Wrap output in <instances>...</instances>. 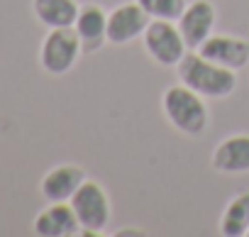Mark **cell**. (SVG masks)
<instances>
[{"label":"cell","mask_w":249,"mask_h":237,"mask_svg":"<svg viewBox=\"0 0 249 237\" xmlns=\"http://www.w3.org/2000/svg\"><path fill=\"white\" fill-rule=\"evenodd\" d=\"M178 81L200 93L203 98H227L237 88V71L225 69L210 59H205L200 52L191 49L183 54V59L176 64Z\"/></svg>","instance_id":"cell-1"},{"label":"cell","mask_w":249,"mask_h":237,"mask_svg":"<svg viewBox=\"0 0 249 237\" xmlns=\"http://www.w3.org/2000/svg\"><path fill=\"white\" fill-rule=\"evenodd\" d=\"M161 108L166 120L183 135L198 137L208 128V108L200 93L188 88L186 83L169 86L161 95Z\"/></svg>","instance_id":"cell-2"},{"label":"cell","mask_w":249,"mask_h":237,"mask_svg":"<svg viewBox=\"0 0 249 237\" xmlns=\"http://www.w3.org/2000/svg\"><path fill=\"white\" fill-rule=\"evenodd\" d=\"M69 203H71V208H73V213L81 222L78 235L95 237L107 227V222H110V198L98 181L86 179Z\"/></svg>","instance_id":"cell-3"},{"label":"cell","mask_w":249,"mask_h":237,"mask_svg":"<svg viewBox=\"0 0 249 237\" xmlns=\"http://www.w3.org/2000/svg\"><path fill=\"white\" fill-rule=\"evenodd\" d=\"M81 52H83V47L76 35V27H52L47 32V37L42 39L39 64L47 73L61 76L73 69Z\"/></svg>","instance_id":"cell-4"},{"label":"cell","mask_w":249,"mask_h":237,"mask_svg":"<svg viewBox=\"0 0 249 237\" xmlns=\"http://www.w3.org/2000/svg\"><path fill=\"white\" fill-rule=\"evenodd\" d=\"M147 54L159 64V66H176L183 54L188 52L181 30L171 20H152L142 35Z\"/></svg>","instance_id":"cell-5"},{"label":"cell","mask_w":249,"mask_h":237,"mask_svg":"<svg viewBox=\"0 0 249 237\" xmlns=\"http://www.w3.org/2000/svg\"><path fill=\"white\" fill-rule=\"evenodd\" d=\"M152 22L149 13L132 0V3H122L112 13H107V42L110 44H130L137 37L144 35L147 25Z\"/></svg>","instance_id":"cell-6"},{"label":"cell","mask_w":249,"mask_h":237,"mask_svg":"<svg viewBox=\"0 0 249 237\" xmlns=\"http://www.w3.org/2000/svg\"><path fill=\"white\" fill-rule=\"evenodd\" d=\"M215 22H217V10L210 0H193L186 5L183 15L176 20L188 49H198L213 35Z\"/></svg>","instance_id":"cell-7"},{"label":"cell","mask_w":249,"mask_h":237,"mask_svg":"<svg viewBox=\"0 0 249 237\" xmlns=\"http://www.w3.org/2000/svg\"><path fill=\"white\" fill-rule=\"evenodd\" d=\"M196 52L232 71H239L249 64V42L232 35H210Z\"/></svg>","instance_id":"cell-8"},{"label":"cell","mask_w":249,"mask_h":237,"mask_svg":"<svg viewBox=\"0 0 249 237\" xmlns=\"http://www.w3.org/2000/svg\"><path fill=\"white\" fill-rule=\"evenodd\" d=\"M86 181V171L76 164H59L54 169H49L39 183V191L44 196V201L49 203H69L73 198V193L81 188V183Z\"/></svg>","instance_id":"cell-9"},{"label":"cell","mask_w":249,"mask_h":237,"mask_svg":"<svg viewBox=\"0 0 249 237\" xmlns=\"http://www.w3.org/2000/svg\"><path fill=\"white\" fill-rule=\"evenodd\" d=\"M210 166L220 174H247L249 171V135L225 137L213 149Z\"/></svg>","instance_id":"cell-10"},{"label":"cell","mask_w":249,"mask_h":237,"mask_svg":"<svg viewBox=\"0 0 249 237\" xmlns=\"http://www.w3.org/2000/svg\"><path fill=\"white\" fill-rule=\"evenodd\" d=\"M73 27H76V35L81 39L83 52H88V54L98 52L107 42V13L95 3L81 5Z\"/></svg>","instance_id":"cell-11"},{"label":"cell","mask_w":249,"mask_h":237,"mask_svg":"<svg viewBox=\"0 0 249 237\" xmlns=\"http://www.w3.org/2000/svg\"><path fill=\"white\" fill-rule=\"evenodd\" d=\"M35 232L39 237H73L81 232V222L71 203H52L35 218Z\"/></svg>","instance_id":"cell-12"},{"label":"cell","mask_w":249,"mask_h":237,"mask_svg":"<svg viewBox=\"0 0 249 237\" xmlns=\"http://www.w3.org/2000/svg\"><path fill=\"white\" fill-rule=\"evenodd\" d=\"M35 18L44 27H73L81 5L76 0H32Z\"/></svg>","instance_id":"cell-13"},{"label":"cell","mask_w":249,"mask_h":237,"mask_svg":"<svg viewBox=\"0 0 249 237\" xmlns=\"http://www.w3.org/2000/svg\"><path fill=\"white\" fill-rule=\"evenodd\" d=\"M249 232V193H237L227 201L220 215V235L225 237H247Z\"/></svg>","instance_id":"cell-14"},{"label":"cell","mask_w":249,"mask_h":237,"mask_svg":"<svg viewBox=\"0 0 249 237\" xmlns=\"http://www.w3.org/2000/svg\"><path fill=\"white\" fill-rule=\"evenodd\" d=\"M137 3L149 13L152 20H171V22H176L188 5L186 0H137Z\"/></svg>","instance_id":"cell-15"},{"label":"cell","mask_w":249,"mask_h":237,"mask_svg":"<svg viewBox=\"0 0 249 237\" xmlns=\"http://www.w3.org/2000/svg\"><path fill=\"white\" fill-rule=\"evenodd\" d=\"M117 235H147V232H142V230H120Z\"/></svg>","instance_id":"cell-16"},{"label":"cell","mask_w":249,"mask_h":237,"mask_svg":"<svg viewBox=\"0 0 249 237\" xmlns=\"http://www.w3.org/2000/svg\"><path fill=\"white\" fill-rule=\"evenodd\" d=\"M247 237H249V232H247Z\"/></svg>","instance_id":"cell-17"}]
</instances>
